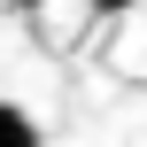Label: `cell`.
<instances>
[{"instance_id": "2", "label": "cell", "mask_w": 147, "mask_h": 147, "mask_svg": "<svg viewBox=\"0 0 147 147\" xmlns=\"http://www.w3.org/2000/svg\"><path fill=\"white\" fill-rule=\"evenodd\" d=\"M85 8H101V16H124V8H140V0H85Z\"/></svg>"}, {"instance_id": "1", "label": "cell", "mask_w": 147, "mask_h": 147, "mask_svg": "<svg viewBox=\"0 0 147 147\" xmlns=\"http://www.w3.org/2000/svg\"><path fill=\"white\" fill-rule=\"evenodd\" d=\"M0 147H39V124H31L16 101H0Z\"/></svg>"}]
</instances>
